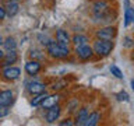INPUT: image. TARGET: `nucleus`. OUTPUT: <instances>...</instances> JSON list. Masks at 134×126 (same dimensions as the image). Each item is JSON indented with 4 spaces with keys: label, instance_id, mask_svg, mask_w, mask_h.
<instances>
[{
    "label": "nucleus",
    "instance_id": "9b49d317",
    "mask_svg": "<svg viewBox=\"0 0 134 126\" xmlns=\"http://www.w3.org/2000/svg\"><path fill=\"white\" fill-rule=\"evenodd\" d=\"M17 59H18V56H17V52L15 49L14 50H7V53H4V57H3V65L2 66H11L14 65V63L17 62Z\"/></svg>",
    "mask_w": 134,
    "mask_h": 126
},
{
    "label": "nucleus",
    "instance_id": "ddd939ff",
    "mask_svg": "<svg viewBox=\"0 0 134 126\" xmlns=\"http://www.w3.org/2000/svg\"><path fill=\"white\" fill-rule=\"evenodd\" d=\"M126 8H124V25L127 27L130 23H134V8L130 7L129 0H126Z\"/></svg>",
    "mask_w": 134,
    "mask_h": 126
},
{
    "label": "nucleus",
    "instance_id": "cd10ccee",
    "mask_svg": "<svg viewBox=\"0 0 134 126\" xmlns=\"http://www.w3.org/2000/svg\"><path fill=\"white\" fill-rule=\"evenodd\" d=\"M6 10H4V7H0V20H4V17H6Z\"/></svg>",
    "mask_w": 134,
    "mask_h": 126
},
{
    "label": "nucleus",
    "instance_id": "6ab92c4d",
    "mask_svg": "<svg viewBox=\"0 0 134 126\" xmlns=\"http://www.w3.org/2000/svg\"><path fill=\"white\" fill-rule=\"evenodd\" d=\"M3 46H4L6 50H14L17 48V42H15V39L13 36H8V38H6V39L3 41Z\"/></svg>",
    "mask_w": 134,
    "mask_h": 126
},
{
    "label": "nucleus",
    "instance_id": "bb28decb",
    "mask_svg": "<svg viewBox=\"0 0 134 126\" xmlns=\"http://www.w3.org/2000/svg\"><path fill=\"white\" fill-rule=\"evenodd\" d=\"M71 126V125H73V122H71L70 119H66V120H63V122H60V126Z\"/></svg>",
    "mask_w": 134,
    "mask_h": 126
},
{
    "label": "nucleus",
    "instance_id": "f257e3e1",
    "mask_svg": "<svg viewBox=\"0 0 134 126\" xmlns=\"http://www.w3.org/2000/svg\"><path fill=\"white\" fill-rule=\"evenodd\" d=\"M113 48H115V42L108 41V39H96L94 42V46H92L94 53L98 55V56H102V57L108 56L113 50Z\"/></svg>",
    "mask_w": 134,
    "mask_h": 126
},
{
    "label": "nucleus",
    "instance_id": "2f4dec72",
    "mask_svg": "<svg viewBox=\"0 0 134 126\" xmlns=\"http://www.w3.org/2000/svg\"><path fill=\"white\" fill-rule=\"evenodd\" d=\"M17 2H20V0H17Z\"/></svg>",
    "mask_w": 134,
    "mask_h": 126
},
{
    "label": "nucleus",
    "instance_id": "7c9ffc66",
    "mask_svg": "<svg viewBox=\"0 0 134 126\" xmlns=\"http://www.w3.org/2000/svg\"><path fill=\"white\" fill-rule=\"evenodd\" d=\"M3 41H4V39H3V36L0 35V44H3Z\"/></svg>",
    "mask_w": 134,
    "mask_h": 126
},
{
    "label": "nucleus",
    "instance_id": "412c9836",
    "mask_svg": "<svg viewBox=\"0 0 134 126\" xmlns=\"http://www.w3.org/2000/svg\"><path fill=\"white\" fill-rule=\"evenodd\" d=\"M110 73H112V76H115V77H117V78H123V77H124V76H123V71H121L116 65H112V66H110Z\"/></svg>",
    "mask_w": 134,
    "mask_h": 126
},
{
    "label": "nucleus",
    "instance_id": "a878e982",
    "mask_svg": "<svg viewBox=\"0 0 134 126\" xmlns=\"http://www.w3.org/2000/svg\"><path fill=\"white\" fill-rule=\"evenodd\" d=\"M63 86H66V83L64 81H59V83H54L53 84V90H60V88H63Z\"/></svg>",
    "mask_w": 134,
    "mask_h": 126
},
{
    "label": "nucleus",
    "instance_id": "c756f323",
    "mask_svg": "<svg viewBox=\"0 0 134 126\" xmlns=\"http://www.w3.org/2000/svg\"><path fill=\"white\" fill-rule=\"evenodd\" d=\"M130 84H131V90L134 91V78L131 80V81H130Z\"/></svg>",
    "mask_w": 134,
    "mask_h": 126
},
{
    "label": "nucleus",
    "instance_id": "f03ea898",
    "mask_svg": "<svg viewBox=\"0 0 134 126\" xmlns=\"http://www.w3.org/2000/svg\"><path fill=\"white\" fill-rule=\"evenodd\" d=\"M46 50H48L49 56H52L53 59H66L70 55L69 48L59 45L57 42H53V41L49 42V45L46 46Z\"/></svg>",
    "mask_w": 134,
    "mask_h": 126
},
{
    "label": "nucleus",
    "instance_id": "aec40b11",
    "mask_svg": "<svg viewBox=\"0 0 134 126\" xmlns=\"http://www.w3.org/2000/svg\"><path fill=\"white\" fill-rule=\"evenodd\" d=\"M29 56H31L32 59H35V60H43V59H45V53L42 52V50H39V49H31Z\"/></svg>",
    "mask_w": 134,
    "mask_h": 126
},
{
    "label": "nucleus",
    "instance_id": "b1692460",
    "mask_svg": "<svg viewBox=\"0 0 134 126\" xmlns=\"http://www.w3.org/2000/svg\"><path fill=\"white\" fill-rule=\"evenodd\" d=\"M38 39H39V41H41V44H42V45H45V46H48V45H49V42H50V38H49V36H46V35H42V34H41L39 36H38Z\"/></svg>",
    "mask_w": 134,
    "mask_h": 126
},
{
    "label": "nucleus",
    "instance_id": "423d86ee",
    "mask_svg": "<svg viewBox=\"0 0 134 126\" xmlns=\"http://www.w3.org/2000/svg\"><path fill=\"white\" fill-rule=\"evenodd\" d=\"M60 112L62 109L60 107L56 104V105H52V107L48 108V111H46V122H49V123H53V122H56L59 119V116H60Z\"/></svg>",
    "mask_w": 134,
    "mask_h": 126
},
{
    "label": "nucleus",
    "instance_id": "2eb2a0df",
    "mask_svg": "<svg viewBox=\"0 0 134 126\" xmlns=\"http://www.w3.org/2000/svg\"><path fill=\"white\" fill-rule=\"evenodd\" d=\"M88 118V109L87 108H81L77 112V118H75V125H84Z\"/></svg>",
    "mask_w": 134,
    "mask_h": 126
},
{
    "label": "nucleus",
    "instance_id": "4be33fe9",
    "mask_svg": "<svg viewBox=\"0 0 134 126\" xmlns=\"http://www.w3.org/2000/svg\"><path fill=\"white\" fill-rule=\"evenodd\" d=\"M116 98L119 101H129V94L126 91H120L116 94Z\"/></svg>",
    "mask_w": 134,
    "mask_h": 126
},
{
    "label": "nucleus",
    "instance_id": "5701e85b",
    "mask_svg": "<svg viewBox=\"0 0 134 126\" xmlns=\"http://www.w3.org/2000/svg\"><path fill=\"white\" fill-rule=\"evenodd\" d=\"M10 113V108L6 107V105H0V118H4Z\"/></svg>",
    "mask_w": 134,
    "mask_h": 126
},
{
    "label": "nucleus",
    "instance_id": "7ed1b4c3",
    "mask_svg": "<svg viewBox=\"0 0 134 126\" xmlns=\"http://www.w3.org/2000/svg\"><path fill=\"white\" fill-rule=\"evenodd\" d=\"M3 77L8 80V81H14V80H18L21 76V70L15 66H4V69L2 71Z\"/></svg>",
    "mask_w": 134,
    "mask_h": 126
},
{
    "label": "nucleus",
    "instance_id": "a211bd4d",
    "mask_svg": "<svg viewBox=\"0 0 134 126\" xmlns=\"http://www.w3.org/2000/svg\"><path fill=\"white\" fill-rule=\"evenodd\" d=\"M48 95H49V94H46L45 91L41 92V94H36L35 98L31 101V105H32V107H41L42 102H43V101L46 99V97H48Z\"/></svg>",
    "mask_w": 134,
    "mask_h": 126
},
{
    "label": "nucleus",
    "instance_id": "f8f14e48",
    "mask_svg": "<svg viewBox=\"0 0 134 126\" xmlns=\"http://www.w3.org/2000/svg\"><path fill=\"white\" fill-rule=\"evenodd\" d=\"M27 88L32 95H36V94H41V92L45 91V84H42L41 81H31V83H28Z\"/></svg>",
    "mask_w": 134,
    "mask_h": 126
},
{
    "label": "nucleus",
    "instance_id": "6e6552de",
    "mask_svg": "<svg viewBox=\"0 0 134 126\" xmlns=\"http://www.w3.org/2000/svg\"><path fill=\"white\" fill-rule=\"evenodd\" d=\"M25 71H27L29 76H36L41 71V63L38 60H35V59L27 62L25 63Z\"/></svg>",
    "mask_w": 134,
    "mask_h": 126
},
{
    "label": "nucleus",
    "instance_id": "4468645a",
    "mask_svg": "<svg viewBox=\"0 0 134 126\" xmlns=\"http://www.w3.org/2000/svg\"><path fill=\"white\" fill-rule=\"evenodd\" d=\"M99 120H100L99 112H91V113H88V118H87V120L84 125L85 126H95V125L99 123Z\"/></svg>",
    "mask_w": 134,
    "mask_h": 126
},
{
    "label": "nucleus",
    "instance_id": "dca6fc26",
    "mask_svg": "<svg viewBox=\"0 0 134 126\" xmlns=\"http://www.w3.org/2000/svg\"><path fill=\"white\" fill-rule=\"evenodd\" d=\"M71 42H73V45L77 48V46L85 45L87 42H88V38L85 35H81V34H75V35L73 36V39H71Z\"/></svg>",
    "mask_w": 134,
    "mask_h": 126
},
{
    "label": "nucleus",
    "instance_id": "9d476101",
    "mask_svg": "<svg viewBox=\"0 0 134 126\" xmlns=\"http://www.w3.org/2000/svg\"><path fill=\"white\" fill-rule=\"evenodd\" d=\"M56 42L59 45L69 48L71 41H70V36H69V34H67V31H64V29H59V31L56 32Z\"/></svg>",
    "mask_w": 134,
    "mask_h": 126
},
{
    "label": "nucleus",
    "instance_id": "c85d7f7f",
    "mask_svg": "<svg viewBox=\"0 0 134 126\" xmlns=\"http://www.w3.org/2000/svg\"><path fill=\"white\" fill-rule=\"evenodd\" d=\"M3 57H4V52L0 49V60H3Z\"/></svg>",
    "mask_w": 134,
    "mask_h": 126
},
{
    "label": "nucleus",
    "instance_id": "393cba45",
    "mask_svg": "<svg viewBox=\"0 0 134 126\" xmlns=\"http://www.w3.org/2000/svg\"><path fill=\"white\" fill-rule=\"evenodd\" d=\"M126 48H131V46H134V42H133V39L130 36H126L124 38V44H123Z\"/></svg>",
    "mask_w": 134,
    "mask_h": 126
},
{
    "label": "nucleus",
    "instance_id": "0eeeda50",
    "mask_svg": "<svg viewBox=\"0 0 134 126\" xmlns=\"http://www.w3.org/2000/svg\"><path fill=\"white\" fill-rule=\"evenodd\" d=\"M4 10H6V14L8 17H14L17 13L20 11V6L17 0H6L4 3Z\"/></svg>",
    "mask_w": 134,
    "mask_h": 126
},
{
    "label": "nucleus",
    "instance_id": "f3484780",
    "mask_svg": "<svg viewBox=\"0 0 134 126\" xmlns=\"http://www.w3.org/2000/svg\"><path fill=\"white\" fill-rule=\"evenodd\" d=\"M59 98H60L59 95H48V97H46V99L42 102L41 107H43V108L48 109L49 107H52V105H56L57 101H59Z\"/></svg>",
    "mask_w": 134,
    "mask_h": 126
},
{
    "label": "nucleus",
    "instance_id": "1a4fd4ad",
    "mask_svg": "<svg viewBox=\"0 0 134 126\" xmlns=\"http://www.w3.org/2000/svg\"><path fill=\"white\" fill-rule=\"evenodd\" d=\"M14 101V92L11 90H4L0 92V105H6V107H10Z\"/></svg>",
    "mask_w": 134,
    "mask_h": 126
},
{
    "label": "nucleus",
    "instance_id": "20e7f679",
    "mask_svg": "<svg viewBox=\"0 0 134 126\" xmlns=\"http://www.w3.org/2000/svg\"><path fill=\"white\" fill-rule=\"evenodd\" d=\"M96 36H98V39L113 41V38L116 36V28L115 27H103V28H99L98 31H96Z\"/></svg>",
    "mask_w": 134,
    "mask_h": 126
},
{
    "label": "nucleus",
    "instance_id": "39448f33",
    "mask_svg": "<svg viewBox=\"0 0 134 126\" xmlns=\"http://www.w3.org/2000/svg\"><path fill=\"white\" fill-rule=\"evenodd\" d=\"M75 55H77V57L81 59V60H88V59L94 55V49H92L88 44H85L82 46H77V48H75Z\"/></svg>",
    "mask_w": 134,
    "mask_h": 126
}]
</instances>
